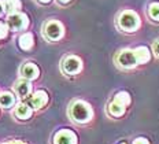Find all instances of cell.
Listing matches in <instances>:
<instances>
[{
  "instance_id": "1",
  "label": "cell",
  "mask_w": 159,
  "mask_h": 144,
  "mask_svg": "<svg viewBox=\"0 0 159 144\" xmlns=\"http://www.w3.org/2000/svg\"><path fill=\"white\" fill-rule=\"evenodd\" d=\"M69 117L73 122L78 123V125H85V123L91 122L93 118V110L88 102L77 99L73 100L71 105L69 106Z\"/></svg>"
},
{
  "instance_id": "2",
  "label": "cell",
  "mask_w": 159,
  "mask_h": 144,
  "mask_svg": "<svg viewBox=\"0 0 159 144\" xmlns=\"http://www.w3.org/2000/svg\"><path fill=\"white\" fill-rule=\"evenodd\" d=\"M117 26L125 33H134L140 29L141 19L133 10H124L117 16Z\"/></svg>"
},
{
  "instance_id": "3",
  "label": "cell",
  "mask_w": 159,
  "mask_h": 144,
  "mask_svg": "<svg viewBox=\"0 0 159 144\" xmlns=\"http://www.w3.org/2000/svg\"><path fill=\"white\" fill-rule=\"evenodd\" d=\"M115 63H117L118 67L129 70V69H134L137 66H140L137 59V55L134 52V48H125L121 49L117 56H115Z\"/></svg>"
},
{
  "instance_id": "4",
  "label": "cell",
  "mask_w": 159,
  "mask_h": 144,
  "mask_svg": "<svg viewBox=\"0 0 159 144\" xmlns=\"http://www.w3.org/2000/svg\"><path fill=\"white\" fill-rule=\"evenodd\" d=\"M43 35L49 41H59L65 36L63 23L56 19H49L43 25Z\"/></svg>"
},
{
  "instance_id": "5",
  "label": "cell",
  "mask_w": 159,
  "mask_h": 144,
  "mask_svg": "<svg viewBox=\"0 0 159 144\" xmlns=\"http://www.w3.org/2000/svg\"><path fill=\"white\" fill-rule=\"evenodd\" d=\"M82 59L77 55H66L62 59L61 67L66 76H75L82 70Z\"/></svg>"
},
{
  "instance_id": "6",
  "label": "cell",
  "mask_w": 159,
  "mask_h": 144,
  "mask_svg": "<svg viewBox=\"0 0 159 144\" xmlns=\"http://www.w3.org/2000/svg\"><path fill=\"white\" fill-rule=\"evenodd\" d=\"M6 23H7L8 29L12 32H21V30H26L29 28V16L25 12H15V14L7 15L6 18Z\"/></svg>"
},
{
  "instance_id": "7",
  "label": "cell",
  "mask_w": 159,
  "mask_h": 144,
  "mask_svg": "<svg viewBox=\"0 0 159 144\" xmlns=\"http://www.w3.org/2000/svg\"><path fill=\"white\" fill-rule=\"evenodd\" d=\"M48 102H49L48 92L44 91V89H37V91H34L28 98V105L30 106L34 111L44 109V107L48 105Z\"/></svg>"
},
{
  "instance_id": "8",
  "label": "cell",
  "mask_w": 159,
  "mask_h": 144,
  "mask_svg": "<svg viewBox=\"0 0 159 144\" xmlns=\"http://www.w3.org/2000/svg\"><path fill=\"white\" fill-rule=\"evenodd\" d=\"M52 144H78V136L71 129H61L54 135Z\"/></svg>"
},
{
  "instance_id": "9",
  "label": "cell",
  "mask_w": 159,
  "mask_h": 144,
  "mask_svg": "<svg viewBox=\"0 0 159 144\" xmlns=\"http://www.w3.org/2000/svg\"><path fill=\"white\" fill-rule=\"evenodd\" d=\"M19 74H21V78L34 81L40 77V67L34 62H25L19 69Z\"/></svg>"
},
{
  "instance_id": "10",
  "label": "cell",
  "mask_w": 159,
  "mask_h": 144,
  "mask_svg": "<svg viewBox=\"0 0 159 144\" xmlns=\"http://www.w3.org/2000/svg\"><path fill=\"white\" fill-rule=\"evenodd\" d=\"M14 92H15L16 98L28 99L29 96L33 93L32 81H28V80H24V78H19L18 81L15 82V85H14Z\"/></svg>"
},
{
  "instance_id": "11",
  "label": "cell",
  "mask_w": 159,
  "mask_h": 144,
  "mask_svg": "<svg viewBox=\"0 0 159 144\" xmlns=\"http://www.w3.org/2000/svg\"><path fill=\"white\" fill-rule=\"evenodd\" d=\"M126 109H128L126 105H124L122 102H119L118 99L114 98L107 106V114L112 118H121L126 113Z\"/></svg>"
},
{
  "instance_id": "12",
  "label": "cell",
  "mask_w": 159,
  "mask_h": 144,
  "mask_svg": "<svg viewBox=\"0 0 159 144\" xmlns=\"http://www.w3.org/2000/svg\"><path fill=\"white\" fill-rule=\"evenodd\" d=\"M33 111L34 110L32 109L28 103H18L15 107H14V117L19 121H28V119L32 118L33 115Z\"/></svg>"
},
{
  "instance_id": "13",
  "label": "cell",
  "mask_w": 159,
  "mask_h": 144,
  "mask_svg": "<svg viewBox=\"0 0 159 144\" xmlns=\"http://www.w3.org/2000/svg\"><path fill=\"white\" fill-rule=\"evenodd\" d=\"M18 47L22 51H32L34 47V36L30 32H24L21 36L18 37Z\"/></svg>"
},
{
  "instance_id": "14",
  "label": "cell",
  "mask_w": 159,
  "mask_h": 144,
  "mask_svg": "<svg viewBox=\"0 0 159 144\" xmlns=\"http://www.w3.org/2000/svg\"><path fill=\"white\" fill-rule=\"evenodd\" d=\"M18 103H16V95L12 92L4 91V92H0V107L4 110L12 109L15 107Z\"/></svg>"
},
{
  "instance_id": "15",
  "label": "cell",
  "mask_w": 159,
  "mask_h": 144,
  "mask_svg": "<svg viewBox=\"0 0 159 144\" xmlns=\"http://www.w3.org/2000/svg\"><path fill=\"white\" fill-rule=\"evenodd\" d=\"M0 3H2L3 12L7 14V15L19 12L21 11V8H22L21 0H0Z\"/></svg>"
},
{
  "instance_id": "16",
  "label": "cell",
  "mask_w": 159,
  "mask_h": 144,
  "mask_svg": "<svg viewBox=\"0 0 159 144\" xmlns=\"http://www.w3.org/2000/svg\"><path fill=\"white\" fill-rule=\"evenodd\" d=\"M134 52L137 55V59H139V63L140 65H145L151 61V51L148 47L145 45H139L134 48Z\"/></svg>"
},
{
  "instance_id": "17",
  "label": "cell",
  "mask_w": 159,
  "mask_h": 144,
  "mask_svg": "<svg viewBox=\"0 0 159 144\" xmlns=\"http://www.w3.org/2000/svg\"><path fill=\"white\" fill-rule=\"evenodd\" d=\"M147 14L154 22H159V2H154L148 6Z\"/></svg>"
},
{
  "instance_id": "18",
  "label": "cell",
  "mask_w": 159,
  "mask_h": 144,
  "mask_svg": "<svg viewBox=\"0 0 159 144\" xmlns=\"http://www.w3.org/2000/svg\"><path fill=\"white\" fill-rule=\"evenodd\" d=\"M114 98L118 99L119 102H122L124 105H126L128 107L130 106V103H132V98H130V95H129V92H126V91H119V92H117Z\"/></svg>"
},
{
  "instance_id": "19",
  "label": "cell",
  "mask_w": 159,
  "mask_h": 144,
  "mask_svg": "<svg viewBox=\"0 0 159 144\" xmlns=\"http://www.w3.org/2000/svg\"><path fill=\"white\" fill-rule=\"evenodd\" d=\"M8 32H10V29H8L7 23L0 21V40H4V39H7Z\"/></svg>"
},
{
  "instance_id": "20",
  "label": "cell",
  "mask_w": 159,
  "mask_h": 144,
  "mask_svg": "<svg viewBox=\"0 0 159 144\" xmlns=\"http://www.w3.org/2000/svg\"><path fill=\"white\" fill-rule=\"evenodd\" d=\"M132 144H151V143L147 137H136L133 142H132Z\"/></svg>"
},
{
  "instance_id": "21",
  "label": "cell",
  "mask_w": 159,
  "mask_h": 144,
  "mask_svg": "<svg viewBox=\"0 0 159 144\" xmlns=\"http://www.w3.org/2000/svg\"><path fill=\"white\" fill-rule=\"evenodd\" d=\"M152 53L159 59V40H155L152 43Z\"/></svg>"
},
{
  "instance_id": "22",
  "label": "cell",
  "mask_w": 159,
  "mask_h": 144,
  "mask_svg": "<svg viewBox=\"0 0 159 144\" xmlns=\"http://www.w3.org/2000/svg\"><path fill=\"white\" fill-rule=\"evenodd\" d=\"M3 144H26L24 140H7V142H4Z\"/></svg>"
},
{
  "instance_id": "23",
  "label": "cell",
  "mask_w": 159,
  "mask_h": 144,
  "mask_svg": "<svg viewBox=\"0 0 159 144\" xmlns=\"http://www.w3.org/2000/svg\"><path fill=\"white\" fill-rule=\"evenodd\" d=\"M56 2H58L59 4H62V6H67L69 3H71V0H56Z\"/></svg>"
},
{
  "instance_id": "24",
  "label": "cell",
  "mask_w": 159,
  "mask_h": 144,
  "mask_svg": "<svg viewBox=\"0 0 159 144\" xmlns=\"http://www.w3.org/2000/svg\"><path fill=\"white\" fill-rule=\"evenodd\" d=\"M36 2L40 3V4H49L52 0H36Z\"/></svg>"
},
{
  "instance_id": "25",
  "label": "cell",
  "mask_w": 159,
  "mask_h": 144,
  "mask_svg": "<svg viewBox=\"0 0 159 144\" xmlns=\"http://www.w3.org/2000/svg\"><path fill=\"white\" fill-rule=\"evenodd\" d=\"M3 12V8H2V3H0V14Z\"/></svg>"
},
{
  "instance_id": "26",
  "label": "cell",
  "mask_w": 159,
  "mask_h": 144,
  "mask_svg": "<svg viewBox=\"0 0 159 144\" xmlns=\"http://www.w3.org/2000/svg\"><path fill=\"white\" fill-rule=\"evenodd\" d=\"M119 144H128V143H125V142H122V143H119Z\"/></svg>"
}]
</instances>
